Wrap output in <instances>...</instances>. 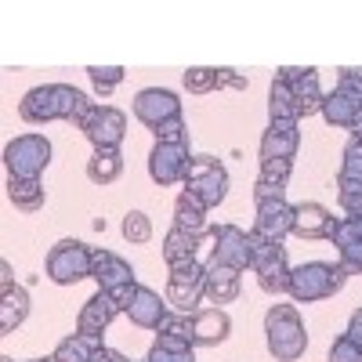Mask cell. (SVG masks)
Wrapping results in <instances>:
<instances>
[{
    "mask_svg": "<svg viewBox=\"0 0 362 362\" xmlns=\"http://www.w3.org/2000/svg\"><path fill=\"white\" fill-rule=\"evenodd\" d=\"M98 102H90L80 87L73 83H40L25 90L18 102V116L25 124H51V119H66V124H83L87 112Z\"/></svg>",
    "mask_w": 362,
    "mask_h": 362,
    "instance_id": "6da1fadb",
    "label": "cell"
},
{
    "mask_svg": "<svg viewBox=\"0 0 362 362\" xmlns=\"http://www.w3.org/2000/svg\"><path fill=\"white\" fill-rule=\"evenodd\" d=\"M264 344L276 362H297L308 351V329L293 305H272L264 315Z\"/></svg>",
    "mask_w": 362,
    "mask_h": 362,
    "instance_id": "7a4b0ae2",
    "label": "cell"
},
{
    "mask_svg": "<svg viewBox=\"0 0 362 362\" xmlns=\"http://www.w3.org/2000/svg\"><path fill=\"white\" fill-rule=\"evenodd\" d=\"M348 283V268L344 264H326V261H308L290 268V297L297 305H312V300H326L341 293Z\"/></svg>",
    "mask_w": 362,
    "mask_h": 362,
    "instance_id": "3957f363",
    "label": "cell"
},
{
    "mask_svg": "<svg viewBox=\"0 0 362 362\" xmlns=\"http://www.w3.org/2000/svg\"><path fill=\"white\" fill-rule=\"evenodd\" d=\"M250 272L257 276V286L272 297L290 290V264H286V247L276 239H264L250 232Z\"/></svg>",
    "mask_w": 362,
    "mask_h": 362,
    "instance_id": "277c9868",
    "label": "cell"
},
{
    "mask_svg": "<svg viewBox=\"0 0 362 362\" xmlns=\"http://www.w3.org/2000/svg\"><path fill=\"white\" fill-rule=\"evenodd\" d=\"M90 264H95V247L83 239H58L47 250V279L58 286H76L80 279H90Z\"/></svg>",
    "mask_w": 362,
    "mask_h": 362,
    "instance_id": "5b68a950",
    "label": "cell"
},
{
    "mask_svg": "<svg viewBox=\"0 0 362 362\" xmlns=\"http://www.w3.org/2000/svg\"><path fill=\"white\" fill-rule=\"evenodd\" d=\"M51 163V141L44 134H18L4 145L8 177H40Z\"/></svg>",
    "mask_w": 362,
    "mask_h": 362,
    "instance_id": "8992f818",
    "label": "cell"
},
{
    "mask_svg": "<svg viewBox=\"0 0 362 362\" xmlns=\"http://www.w3.org/2000/svg\"><path fill=\"white\" fill-rule=\"evenodd\" d=\"M192 148L189 141H156L153 153H148V177L156 185H185L189 167H192Z\"/></svg>",
    "mask_w": 362,
    "mask_h": 362,
    "instance_id": "52a82bcc",
    "label": "cell"
},
{
    "mask_svg": "<svg viewBox=\"0 0 362 362\" xmlns=\"http://www.w3.org/2000/svg\"><path fill=\"white\" fill-rule=\"evenodd\" d=\"M185 192H192L206 210H214L218 203H225L228 196V170L221 167V160L214 156H196L185 177Z\"/></svg>",
    "mask_w": 362,
    "mask_h": 362,
    "instance_id": "ba28073f",
    "label": "cell"
},
{
    "mask_svg": "<svg viewBox=\"0 0 362 362\" xmlns=\"http://www.w3.org/2000/svg\"><path fill=\"white\" fill-rule=\"evenodd\" d=\"M203 286H206V264L199 261H185V264H174L170 276H167V305L174 312H196V305L203 300Z\"/></svg>",
    "mask_w": 362,
    "mask_h": 362,
    "instance_id": "9c48e42d",
    "label": "cell"
},
{
    "mask_svg": "<svg viewBox=\"0 0 362 362\" xmlns=\"http://www.w3.org/2000/svg\"><path fill=\"white\" fill-rule=\"evenodd\" d=\"M206 239L214 243L210 247V261L235 268V272L250 268V232H243L239 225H218V228L206 232Z\"/></svg>",
    "mask_w": 362,
    "mask_h": 362,
    "instance_id": "30bf717a",
    "label": "cell"
},
{
    "mask_svg": "<svg viewBox=\"0 0 362 362\" xmlns=\"http://www.w3.org/2000/svg\"><path fill=\"white\" fill-rule=\"evenodd\" d=\"M80 131L95 148H119L124 145V134H127V116L116 105H95L80 124Z\"/></svg>",
    "mask_w": 362,
    "mask_h": 362,
    "instance_id": "8fae6325",
    "label": "cell"
},
{
    "mask_svg": "<svg viewBox=\"0 0 362 362\" xmlns=\"http://www.w3.org/2000/svg\"><path fill=\"white\" fill-rule=\"evenodd\" d=\"M181 116V98L167 87H145L134 95V119L145 124L148 131L163 127L167 119H177Z\"/></svg>",
    "mask_w": 362,
    "mask_h": 362,
    "instance_id": "7c38bea8",
    "label": "cell"
},
{
    "mask_svg": "<svg viewBox=\"0 0 362 362\" xmlns=\"http://www.w3.org/2000/svg\"><path fill=\"white\" fill-rule=\"evenodd\" d=\"M276 76L293 90V98L300 105V119L322 109V87H319V69L315 66H283Z\"/></svg>",
    "mask_w": 362,
    "mask_h": 362,
    "instance_id": "4fadbf2b",
    "label": "cell"
},
{
    "mask_svg": "<svg viewBox=\"0 0 362 362\" xmlns=\"http://www.w3.org/2000/svg\"><path fill=\"white\" fill-rule=\"evenodd\" d=\"M116 315H124V308H119V300H116L112 293L98 290L95 297H87V300H83V308H80V315H76V334L102 337Z\"/></svg>",
    "mask_w": 362,
    "mask_h": 362,
    "instance_id": "5bb4252c",
    "label": "cell"
},
{
    "mask_svg": "<svg viewBox=\"0 0 362 362\" xmlns=\"http://www.w3.org/2000/svg\"><path fill=\"white\" fill-rule=\"evenodd\" d=\"M90 279H95L98 290H105V293H116V290H124V286H138L134 268L119 254L98 250V247H95V264H90Z\"/></svg>",
    "mask_w": 362,
    "mask_h": 362,
    "instance_id": "9a60e30c",
    "label": "cell"
},
{
    "mask_svg": "<svg viewBox=\"0 0 362 362\" xmlns=\"http://www.w3.org/2000/svg\"><path fill=\"white\" fill-rule=\"evenodd\" d=\"M250 232L283 243V239L293 232V206L286 199H264V203H257V214H254V228Z\"/></svg>",
    "mask_w": 362,
    "mask_h": 362,
    "instance_id": "2e32d148",
    "label": "cell"
},
{
    "mask_svg": "<svg viewBox=\"0 0 362 362\" xmlns=\"http://www.w3.org/2000/svg\"><path fill=\"white\" fill-rule=\"evenodd\" d=\"M322 119L329 127H341V131H351L355 119L362 116V95L358 90H348V87H334L329 95H322Z\"/></svg>",
    "mask_w": 362,
    "mask_h": 362,
    "instance_id": "e0dca14e",
    "label": "cell"
},
{
    "mask_svg": "<svg viewBox=\"0 0 362 362\" xmlns=\"http://www.w3.org/2000/svg\"><path fill=\"white\" fill-rule=\"evenodd\" d=\"M334 225L337 218L329 214V210L315 199H305V203H297L293 206V232L297 239H329L334 235Z\"/></svg>",
    "mask_w": 362,
    "mask_h": 362,
    "instance_id": "ac0fdd59",
    "label": "cell"
},
{
    "mask_svg": "<svg viewBox=\"0 0 362 362\" xmlns=\"http://www.w3.org/2000/svg\"><path fill=\"white\" fill-rule=\"evenodd\" d=\"M181 83H185L189 95H210V90H218V87L243 90L247 76H239L235 69H218V66H189L181 73Z\"/></svg>",
    "mask_w": 362,
    "mask_h": 362,
    "instance_id": "d6986e66",
    "label": "cell"
},
{
    "mask_svg": "<svg viewBox=\"0 0 362 362\" xmlns=\"http://www.w3.org/2000/svg\"><path fill=\"white\" fill-rule=\"evenodd\" d=\"M239 286H243V272L225 268L218 261H206V286H203V300H210L214 308L232 305L239 297Z\"/></svg>",
    "mask_w": 362,
    "mask_h": 362,
    "instance_id": "ffe728a7",
    "label": "cell"
},
{
    "mask_svg": "<svg viewBox=\"0 0 362 362\" xmlns=\"http://www.w3.org/2000/svg\"><path fill=\"white\" fill-rule=\"evenodd\" d=\"M167 312H170L167 297H160L153 286H141V283H138L134 300H131V308H127L124 315H127L138 329H160V322L167 319Z\"/></svg>",
    "mask_w": 362,
    "mask_h": 362,
    "instance_id": "44dd1931",
    "label": "cell"
},
{
    "mask_svg": "<svg viewBox=\"0 0 362 362\" xmlns=\"http://www.w3.org/2000/svg\"><path fill=\"white\" fill-rule=\"evenodd\" d=\"M232 334V319L225 308H203L192 312V344L196 348H218Z\"/></svg>",
    "mask_w": 362,
    "mask_h": 362,
    "instance_id": "7402d4cb",
    "label": "cell"
},
{
    "mask_svg": "<svg viewBox=\"0 0 362 362\" xmlns=\"http://www.w3.org/2000/svg\"><path fill=\"white\" fill-rule=\"evenodd\" d=\"M300 145V124H268L261 134V160H293Z\"/></svg>",
    "mask_w": 362,
    "mask_h": 362,
    "instance_id": "603a6c76",
    "label": "cell"
},
{
    "mask_svg": "<svg viewBox=\"0 0 362 362\" xmlns=\"http://www.w3.org/2000/svg\"><path fill=\"white\" fill-rule=\"evenodd\" d=\"M29 315V290L25 286H4L0 290V334H15Z\"/></svg>",
    "mask_w": 362,
    "mask_h": 362,
    "instance_id": "cb8c5ba5",
    "label": "cell"
},
{
    "mask_svg": "<svg viewBox=\"0 0 362 362\" xmlns=\"http://www.w3.org/2000/svg\"><path fill=\"white\" fill-rule=\"evenodd\" d=\"M174 228H181V232H192V235H206L210 228H206V206L192 196V192H185L181 189V196L174 199Z\"/></svg>",
    "mask_w": 362,
    "mask_h": 362,
    "instance_id": "d4e9b609",
    "label": "cell"
},
{
    "mask_svg": "<svg viewBox=\"0 0 362 362\" xmlns=\"http://www.w3.org/2000/svg\"><path fill=\"white\" fill-rule=\"evenodd\" d=\"M8 199L22 214H37L47 203V192L40 185V177H8Z\"/></svg>",
    "mask_w": 362,
    "mask_h": 362,
    "instance_id": "484cf974",
    "label": "cell"
},
{
    "mask_svg": "<svg viewBox=\"0 0 362 362\" xmlns=\"http://www.w3.org/2000/svg\"><path fill=\"white\" fill-rule=\"evenodd\" d=\"M268 116H272V124H300V105L279 76L268 87Z\"/></svg>",
    "mask_w": 362,
    "mask_h": 362,
    "instance_id": "4316f807",
    "label": "cell"
},
{
    "mask_svg": "<svg viewBox=\"0 0 362 362\" xmlns=\"http://www.w3.org/2000/svg\"><path fill=\"white\" fill-rule=\"evenodd\" d=\"M196 250H199V235L181 232V228L170 225V232L163 235V261H167V268L185 264V261H196Z\"/></svg>",
    "mask_w": 362,
    "mask_h": 362,
    "instance_id": "83f0119b",
    "label": "cell"
},
{
    "mask_svg": "<svg viewBox=\"0 0 362 362\" xmlns=\"http://www.w3.org/2000/svg\"><path fill=\"white\" fill-rule=\"evenodd\" d=\"M124 174V156L119 148H95V156L87 160V177L95 185H112V181Z\"/></svg>",
    "mask_w": 362,
    "mask_h": 362,
    "instance_id": "f1b7e54d",
    "label": "cell"
},
{
    "mask_svg": "<svg viewBox=\"0 0 362 362\" xmlns=\"http://www.w3.org/2000/svg\"><path fill=\"white\" fill-rule=\"evenodd\" d=\"M105 341L102 337H87V334H69L66 341H58L54 348V362H90L95 358V351L102 348Z\"/></svg>",
    "mask_w": 362,
    "mask_h": 362,
    "instance_id": "f546056e",
    "label": "cell"
},
{
    "mask_svg": "<svg viewBox=\"0 0 362 362\" xmlns=\"http://www.w3.org/2000/svg\"><path fill=\"white\" fill-rule=\"evenodd\" d=\"M87 76H90V83H95V90L102 98H109L112 90L124 83V76H127V69L124 66H87Z\"/></svg>",
    "mask_w": 362,
    "mask_h": 362,
    "instance_id": "4dcf8cb0",
    "label": "cell"
},
{
    "mask_svg": "<svg viewBox=\"0 0 362 362\" xmlns=\"http://www.w3.org/2000/svg\"><path fill=\"white\" fill-rule=\"evenodd\" d=\"M124 239L134 247L148 243L153 239V218L141 214V210H127V218H124Z\"/></svg>",
    "mask_w": 362,
    "mask_h": 362,
    "instance_id": "1f68e13d",
    "label": "cell"
},
{
    "mask_svg": "<svg viewBox=\"0 0 362 362\" xmlns=\"http://www.w3.org/2000/svg\"><path fill=\"white\" fill-rule=\"evenodd\" d=\"M337 203L344 210V218H358L362 214V185L358 181H348L337 174Z\"/></svg>",
    "mask_w": 362,
    "mask_h": 362,
    "instance_id": "d6a6232c",
    "label": "cell"
},
{
    "mask_svg": "<svg viewBox=\"0 0 362 362\" xmlns=\"http://www.w3.org/2000/svg\"><path fill=\"white\" fill-rule=\"evenodd\" d=\"M341 177L358 181L362 185V141L358 138H348L344 153H341Z\"/></svg>",
    "mask_w": 362,
    "mask_h": 362,
    "instance_id": "836d02e7",
    "label": "cell"
},
{
    "mask_svg": "<svg viewBox=\"0 0 362 362\" xmlns=\"http://www.w3.org/2000/svg\"><path fill=\"white\" fill-rule=\"evenodd\" d=\"M156 334H170V337H181V341H192V315L189 312H167V319L160 322Z\"/></svg>",
    "mask_w": 362,
    "mask_h": 362,
    "instance_id": "e575fe53",
    "label": "cell"
},
{
    "mask_svg": "<svg viewBox=\"0 0 362 362\" xmlns=\"http://www.w3.org/2000/svg\"><path fill=\"white\" fill-rule=\"evenodd\" d=\"M145 362H196V348H167V344L153 341Z\"/></svg>",
    "mask_w": 362,
    "mask_h": 362,
    "instance_id": "d590c367",
    "label": "cell"
},
{
    "mask_svg": "<svg viewBox=\"0 0 362 362\" xmlns=\"http://www.w3.org/2000/svg\"><path fill=\"white\" fill-rule=\"evenodd\" d=\"M326 362H362V348L348 337V334H341L334 344H329V355H326Z\"/></svg>",
    "mask_w": 362,
    "mask_h": 362,
    "instance_id": "8d00e7d4",
    "label": "cell"
},
{
    "mask_svg": "<svg viewBox=\"0 0 362 362\" xmlns=\"http://www.w3.org/2000/svg\"><path fill=\"white\" fill-rule=\"evenodd\" d=\"M337 254H341V264L348 268V276H362V239H344Z\"/></svg>",
    "mask_w": 362,
    "mask_h": 362,
    "instance_id": "74e56055",
    "label": "cell"
},
{
    "mask_svg": "<svg viewBox=\"0 0 362 362\" xmlns=\"http://www.w3.org/2000/svg\"><path fill=\"white\" fill-rule=\"evenodd\" d=\"M293 174V160H261V174L264 181H279V185H286Z\"/></svg>",
    "mask_w": 362,
    "mask_h": 362,
    "instance_id": "f35d334b",
    "label": "cell"
},
{
    "mask_svg": "<svg viewBox=\"0 0 362 362\" xmlns=\"http://www.w3.org/2000/svg\"><path fill=\"white\" fill-rule=\"evenodd\" d=\"M344 239H362V214H358V218H337L334 235H329V243L341 247Z\"/></svg>",
    "mask_w": 362,
    "mask_h": 362,
    "instance_id": "ab89813d",
    "label": "cell"
},
{
    "mask_svg": "<svg viewBox=\"0 0 362 362\" xmlns=\"http://www.w3.org/2000/svg\"><path fill=\"white\" fill-rule=\"evenodd\" d=\"M156 134V141H189V127H185V119H167L163 127H156L153 131Z\"/></svg>",
    "mask_w": 362,
    "mask_h": 362,
    "instance_id": "60d3db41",
    "label": "cell"
},
{
    "mask_svg": "<svg viewBox=\"0 0 362 362\" xmlns=\"http://www.w3.org/2000/svg\"><path fill=\"white\" fill-rule=\"evenodd\" d=\"M264 199H286V185L257 177V181H254V203H264Z\"/></svg>",
    "mask_w": 362,
    "mask_h": 362,
    "instance_id": "b9f144b4",
    "label": "cell"
},
{
    "mask_svg": "<svg viewBox=\"0 0 362 362\" xmlns=\"http://www.w3.org/2000/svg\"><path fill=\"white\" fill-rule=\"evenodd\" d=\"M337 87H348V90H358V95H362V66L337 69Z\"/></svg>",
    "mask_w": 362,
    "mask_h": 362,
    "instance_id": "7bdbcfd3",
    "label": "cell"
},
{
    "mask_svg": "<svg viewBox=\"0 0 362 362\" xmlns=\"http://www.w3.org/2000/svg\"><path fill=\"white\" fill-rule=\"evenodd\" d=\"M344 334H348V337L362 348V308H355V312H351V319H348V329H344Z\"/></svg>",
    "mask_w": 362,
    "mask_h": 362,
    "instance_id": "ee69618b",
    "label": "cell"
},
{
    "mask_svg": "<svg viewBox=\"0 0 362 362\" xmlns=\"http://www.w3.org/2000/svg\"><path fill=\"white\" fill-rule=\"evenodd\" d=\"M90 362H134V358H127V355H119V351H112V348H105V344H102Z\"/></svg>",
    "mask_w": 362,
    "mask_h": 362,
    "instance_id": "f6af8a7d",
    "label": "cell"
},
{
    "mask_svg": "<svg viewBox=\"0 0 362 362\" xmlns=\"http://www.w3.org/2000/svg\"><path fill=\"white\" fill-rule=\"evenodd\" d=\"M351 138H358V141H362V116L355 119V127H351Z\"/></svg>",
    "mask_w": 362,
    "mask_h": 362,
    "instance_id": "bcb514c9",
    "label": "cell"
},
{
    "mask_svg": "<svg viewBox=\"0 0 362 362\" xmlns=\"http://www.w3.org/2000/svg\"><path fill=\"white\" fill-rule=\"evenodd\" d=\"M0 362H15V358H11V355H0Z\"/></svg>",
    "mask_w": 362,
    "mask_h": 362,
    "instance_id": "7dc6e473",
    "label": "cell"
},
{
    "mask_svg": "<svg viewBox=\"0 0 362 362\" xmlns=\"http://www.w3.org/2000/svg\"><path fill=\"white\" fill-rule=\"evenodd\" d=\"M29 362H51V358H29Z\"/></svg>",
    "mask_w": 362,
    "mask_h": 362,
    "instance_id": "c3c4849f",
    "label": "cell"
},
{
    "mask_svg": "<svg viewBox=\"0 0 362 362\" xmlns=\"http://www.w3.org/2000/svg\"><path fill=\"white\" fill-rule=\"evenodd\" d=\"M51 362H54V358H51Z\"/></svg>",
    "mask_w": 362,
    "mask_h": 362,
    "instance_id": "681fc988",
    "label": "cell"
}]
</instances>
